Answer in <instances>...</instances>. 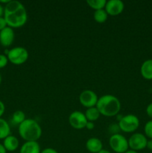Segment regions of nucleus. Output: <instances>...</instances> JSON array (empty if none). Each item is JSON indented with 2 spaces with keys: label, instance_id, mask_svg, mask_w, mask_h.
<instances>
[{
  "label": "nucleus",
  "instance_id": "f257e3e1",
  "mask_svg": "<svg viewBox=\"0 0 152 153\" xmlns=\"http://www.w3.org/2000/svg\"><path fill=\"white\" fill-rule=\"evenodd\" d=\"M3 17L7 26L18 28L25 25L28 20V13L25 6L19 1L10 0L4 7Z\"/></svg>",
  "mask_w": 152,
  "mask_h": 153
},
{
  "label": "nucleus",
  "instance_id": "5701e85b",
  "mask_svg": "<svg viewBox=\"0 0 152 153\" xmlns=\"http://www.w3.org/2000/svg\"><path fill=\"white\" fill-rule=\"evenodd\" d=\"M7 26V22H6L3 16H0V31L4 29V28H6Z\"/></svg>",
  "mask_w": 152,
  "mask_h": 153
},
{
  "label": "nucleus",
  "instance_id": "f3484780",
  "mask_svg": "<svg viewBox=\"0 0 152 153\" xmlns=\"http://www.w3.org/2000/svg\"><path fill=\"white\" fill-rule=\"evenodd\" d=\"M84 114L86 116L87 121H89V122H95L97 120H98L101 114H100L99 111L98 110V108L96 107H92L86 109Z\"/></svg>",
  "mask_w": 152,
  "mask_h": 153
},
{
  "label": "nucleus",
  "instance_id": "7c9ffc66",
  "mask_svg": "<svg viewBox=\"0 0 152 153\" xmlns=\"http://www.w3.org/2000/svg\"><path fill=\"white\" fill-rule=\"evenodd\" d=\"M10 1V0H0V4H7V3H8Z\"/></svg>",
  "mask_w": 152,
  "mask_h": 153
},
{
  "label": "nucleus",
  "instance_id": "423d86ee",
  "mask_svg": "<svg viewBox=\"0 0 152 153\" xmlns=\"http://www.w3.org/2000/svg\"><path fill=\"white\" fill-rule=\"evenodd\" d=\"M109 145L112 150L116 153H125L129 149L128 140L119 133L110 136Z\"/></svg>",
  "mask_w": 152,
  "mask_h": 153
},
{
  "label": "nucleus",
  "instance_id": "f8f14e48",
  "mask_svg": "<svg viewBox=\"0 0 152 153\" xmlns=\"http://www.w3.org/2000/svg\"><path fill=\"white\" fill-rule=\"evenodd\" d=\"M86 149L91 153H98L103 149V143L98 137H90L86 142Z\"/></svg>",
  "mask_w": 152,
  "mask_h": 153
},
{
  "label": "nucleus",
  "instance_id": "ddd939ff",
  "mask_svg": "<svg viewBox=\"0 0 152 153\" xmlns=\"http://www.w3.org/2000/svg\"><path fill=\"white\" fill-rule=\"evenodd\" d=\"M19 153H41L40 146L37 141H25L21 146Z\"/></svg>",
  "mask_w": 152,
  "mask_h": 153
},
{
  "label": "nucleus",
  "instance_id": "4468645a",
  "mask_svg": "<svg viewBox=\"0 0 152 153\" xmlns=\"http://www.w3.org/2000/svg\"><path fill=\"white\" fill-rule=\"evenodd\" d=\"M3 146L7 152H14L18 149L19 145V140L15 136L10 134L3 140Z\"/></svg>",
  "mask_w": 152,
  "mask_h": 153
},
{
  "label": "nucleus",
  "instance_id": "7ed1b4c3",
  "mask_svg": "<svg viewBox=\"0 0 152 153\" xmlns=\"http://www.w3.org/2000/svg\"><path fill=\"white\" fill-rule=\"evenodd\" d=\"M19 134L25 141H37L42 136V128L34 120L25 119L18 127Z\"/></svg>",
  "mask_w": 152,
  "mask_h": 153
},
{
  "label": "nucleus",
  "instance_id": "dca6fc26",
  "mask_svg": "<svg viewBox=\"0 0 152 153\" xmlns=\"http://www.w3.org/2000/svg\"><path fill=\"white\" fill-rule=\"evenodd\" d=\"M10 134V126L5 120L0 118V140L4 138Z\"/></svg>",
  "mask_w": 152,
  "mask_h": 153
},
{
  "label": "nucleus",
  "instance_id": "6ab92c4d",
  "mask_svg": "<svg viewBox=\"0 0 152 153\" xmlns=\"http://www.w3.org/2000/svg\"><path fill=\"white\" fill-rule=\"evenodd\" d=\"M108 14L107 13L104 9H101V10H95L93 14V18L95 22L98 23H103L107 19Z\"/></svg>",
  "mask_w": 152,
  "mask_h": 153
},
{
  "label": "nucleus",
  "instance_id": "f03ea898",
  "mask_svg": "<svg viewBox=\"0 0 152 153\" xmlns=\"http://www.w3.org/2000/svg\"><path fill=\"white\" fill-rule=\"evenodd\" d=\"M95 107L99 111L101 115L110 117L119 114L121 110V102L115 96L106 94L98 98Z\"/></svg>",
  "mask_w": 152,
  "mask_h": 153
},
{
  "label": "nucleus",
  "instance_id": "c85d7f7f",
  "mask_svg": "<svg viewBox=\"0 0 152 153\" xmlns=\"http://www.w3.org/2000/svg\"><path fill=\"white\" fill-rule=\"evenodd\" d=\"M0 153H7V150L5 149L2 143H0Z\"/></svg>",
  "mask_w": 152,
  "mask_h": 153
},
{
  "label": "nucleus",
  "instance_id": "412c9836",
  "mask_svg": "<svg viewBox=\"0 0 152 153\" xmlns=\"http://www.w3.org/2000/svg\"><path fill=\"white\" fill-rule=\"evenodd\" d=\"M145 135L149 139H152V120L148 121L144 126Z\"/></svg>",
  "mask_w": 152,
  "mask_h": 153
},
{
  "label": "nucleus",
  "instance_id": "39448f33",
  "mask_svg": "<svg viewBox=\"0 0 152 153\" xmlns=\"http://www.w3.org/2000/svg\"><path fill=\"white\" fill-rule=\"evenodd\" d=\"M118 125L121 131L125 133H133L139 126V120L134 114H127L122 116Z\"/></svg>",
  "mask_w": 152,
  "mask_h": 153
},
{
  "label": "nucleus",
  "instance_id": "72a5a7b5",
  "mask_svg": "<svg viewBox=\"0 0 152 153\" xmlns=\"http://www.w3.org/2000/svg\"><path fill=\"white\" fill-rule=\"evenodd\" d=\"M1 81H2V78H1V74H0V85H1Z\"/></svg>",
  "mask_w": 152,
  "mask_h": 153
},
{
  "label": "nucleus",
  "instance_id": "a878e982",
  "mask_svg": "<svg viewBox=\"0 0 152 153\" xmlns=\"http://www.w3.org/2000/svg\"><path fill=\"white\" fill-rule=\"evenodd\" d=\"M41 153H58L56 149H53V148H46V149H43L41 151Z\"/></svg>",
  "mask_w": 152,
  "mask_h": 153
},
{
  "label": "nucleus",
  "instance_id": "393cba45",
  "mask_svg": "<svg viewBox=\"0 0 152 153\" xmlns=\"http://www.w3.org/2000/svg\"><path fill=\"white\" fill-rule=\"evenodd\" d=\"M4 111H5V105H4V102L0 100V118H1V117L3 116Z\"/></svg>",
  "mask_w": 152,
  "mask_h": 153
},
{
  "label": "nucleus",
  "instance_id": "2eb2a0df",
  "mask_svg": "<svg viewBox=\"0 0 152 153\" xmlns=\"http://www.w3.org/2000/svg\"><path fill=\"white\" fill-rule=\"evenodd\" d=\"M140 73L146 80H152V59H148L142 63Z\"/></svg>",
  "mask_w": 152,
  "mask_h": 153
},
{
  "label": "nucleus",
  "instance_id": "2f4dec72",
  "mask_svg": "<svg viewBox=\"0 0 152 153\" xmlns=\"http://www.w3.org/2000/svg\"><path fill=\"white\" fill-rule=\"evenodd\" d=\"M98 153H111V152H110V151H108V150H106V149H102V150L100 151V152H98Z\"/></svg>",
  "mask_w": 152,
  "mask_h": 153
},
{
  "label": "nucleus",
  "instance_id": "20e7f679",
  "mask_svg": "<svg viewBox=\"0 0 152 153\" xmlns=\"http://www.w3.org/2000/svg\"><path fill=\"white\" fill-rule=\"evenodd\" d=\"M8 61L14 65H21L27 61L29 57L28 50L22 46H16L9 49L7 55Z\"/></svg>",
  "mask_w": 152,
  "mask_h": 153
},
{
  "label": "nucleus",
  "instance_id": "473e14b6",
  "mask_svg": "<svg viewBox=\"0 0 152 153\" xmlns=\"http://www.w3.org/2000/svg\"><path fill=\"white\" fill-rule=\"evenodd\" d=\"M125 153H138L137 152H136V151H134V150H131V149H128L127 152H125Z\"/></svg>",
  "mask_w": 152,
  "mask_h": 153
},
{
  "label": "nucleus",
  "instance_id": "1a4fd4ad",
  "mask_svg": "<svg viewBox=\"0 0 152 153\" xmlns=\"http://www.w3.org/2000/svg\"><path fill=\"white\" fill-rule=\"evenodd\" d=\"M87 122L84 113L80 111H75L72 112L69 117V123L70 126L75 129H82L86 128Z\"/></svg>",
  "mask_w": 152,
  "mask_h": 153
},
{
  "label": "nucleus",
  "instance_id": "cd10ccee",
  "mask_svg": "<svg viewBox=\"0 0 152 153\" xmlns=\"http://www.w3.org/2000/svg\"><path fill=\"white\" fill-rule=\"evenodd\" d=\"M146 148H148L149 150L152 151V139H149V140H148L147 146H146Z\"/></svg>",
  "mask_w": 152,
  "mask_h": 153
},
{
  "label": "nucleus",
  "instance_id": "b1692460",
  "mask_svg": "<svg viewBox=\"0 0 152 153\" xmlns=\"http://www.w3.org/2000/svg\"><path fill=\"white\" fill-rule=\"evenodd\" d=\"M146 114L149 117L152 119V102L150 103L146 108Z\"/></svg>",
  "mask_w": 152,
  "mask_h": 153
},
{
  "label": "nucleus",
  "instance_id": "6e6552de",
  "mask_svg": "<svg viewBox=\"0 0 152 153\" xmlns=\"http://www.w3.org/2000/svg\"><path fill=\"white\" fill-rule=\"evenodd\" d=\"M98 96L91 90H84L79 95V102L85 108L95 107L98 102Z\"/></svg>",
  "mask_w": 152,
  "mask_h": 153
},
{
  "label": "nucleus",
  "instance_id": "9b49d317",
  "mask_svg": "<svg viewBox=\"0 0 152 153\" xmlns=\"http://www.w3.org/2000/svg\"><path fill=\"white\" fill-rule=\"evenodd\" d=\"M15 38V33L13 28L7 26L0 31V44L3 47L7 48L12 45Z\"/></svg>",
  "mask_w": 152,
  "mask_h": 153
},
{
  "label": "nucleus",
  "instance_id": "a211bd4d",
  "mask_svg": "<svg viewBox=\"0 0 152 153\" xmlns=\"http://www.w3.org/2000/svg\"><path fill=\"white\" fill-rule=\"evenodd\" d=\"M107 1L106 0H87L86 4L95 10L104 9Z\"/></svg>",
  "mask_w": 152,
  "mask_h": 153
},
{
  "label": "nucleus",
  "instance_id": "0eeeda50",
  "mask_svg": "<svg viewBox=\"0 0 152 153\" xmlns=\"http://www.w3.org/2000/svg\"><path fill=\"white\" fill-rule=\"evenodd\" d=\"M147 143L148 138L145 134L142 133H134L128 139L129 149L136 152L145 149L147 146Z\"/></svg>",
  "mask_w": 152,
  "mask_h": 153
},
{
  "label": "nucleus",
  "instance_id": "bb28decb",
  "mask_svg": "<svg viewBox=\"0 0 152 153\" xmlns=\"http://www.w3.org/2000/svg\"><path fill=\"white\" fill-rule=\"evenodd\" d=\"M95 128V124H94L93 122H89L88 121L86 125V128L88 130H92Z\"/></svg>",
  "mask_w": 152,
  "mask_h": 153
},
{
  "label": "nucleus",
  "instance_id": "aec40b11",
  "mask_svg": "<svg viewBox=\"0 0 152 153\" xmlns=\"http://www.w3.org/2000/svg\"><path fill=\"white\" fill-rule=\"evenodd\" d=\"M25 119V114L22 111H16L12 115V122L17 125H20Z\"/></svg>",
  "mask_w": 152,
  "mask_h": 153
},
{
  "label": "nucleus",
  "instance_id": "9d476101",
  "mask_svg": "<svg viewBox=\"0 0 152 153\" xmlns=\"http://www.w3.org/2000/svg\"><path fill=\"white\" fill-rule=\"evenodd\" d=\"M125 9V4L121 0H109L106 3L104 10L110 16H117L122 13Z\"/></svg>",
  "mask_w": 152,
  "mask_h": 153
},
{
  "label": "nucleus",
  "instance_id": "c756f323",
  "mask_svg": "<svg viewBox=\"0 0 152 153\" xmlns=\"http://www.w3.org/2000/svg\"><path fill=\"white\" fill-rule=\"evenodd\" d=\"M4 15V7L2 4H0V16H2Z\"/></svg>",
  "mask_w": 152,
  "mask_h": 153
},
{
  "label": "nucleus",
  "instance_id": "4be33fe9",
  "mask_svg": "<svg viewBox=\"0 0 152 153\" xmlns=\"http://www.w3.org/2000/svg\"><path fill=\"white\" fill-rule=\"evenodd\" d=\"M8 59L7 57L4 54H0V69H2L7 65Z\"/></svg>",
  "mask_w": 152,
  "mask_h": 153
}]
</instances>
